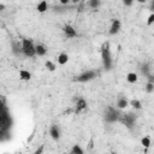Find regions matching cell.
Wrapping results in <instances>:
<instances>
[{
	"label": "cell",
	"instance_id": "18",
	"mask_svg": "<svg viewBox=\"0 0 154 154\" xmlns=\"http://www.w3.org/2000/svg\"><path fill=\"white\" fill-rule=\"evenodd\" d=\"M129 103H130V106H132L135 109H141V108H142V103H141V101L137 100V99H132Z\"/></svg>",
	"mask_w": 154,
	"mask_h": 154
},
{
	"label": "cell",
	"instance_id": "31",
	"mask_svg": "<svg viewBox=\"0 0 154 154\" xmlns=\"http://www.w3.org/2000/svg\"><path fill=\"white\" fill-rule=\"evenodd\" d=\"M70 1H72V2H78L79 0H70Z\"/></svg>",
	"mask_w": 154,
	"mask_h": 154
},
{
	"label": "cell",
	"instance_id": "10",
	"mask_svg": "<svg viewBox=\"0 0 154 154\" xmlns=\"http://www.w3.org/2000/svg\"><path fill=\"white\" fill-rule=\"evenodd\" d=\"M46 53H47V47L45 45H42V43L35 45V54L36 55L43 57V55H46Z\"/></svg>",
	"mask_w": 154,
	"mask_h": 154
},
{
	"label": "cell",
	"instance_id": "8",
	"mask_svg": "<svg viewBox=\"0 0 154 154\" xmlns=\"http://www.w3.org/2000/svg\"><path fill=\"white\" fill-rule=\"evenodd\" d=\"M63 31H64V34H65V36L67 37V38H73V37H76L77 36V31H76V29L73 28V26H71V25H65L64 28H63Z\"/></svg>",
	"mask_w": 154,
	"mask_h": 154
},
{
	"label": "cell",
	"instance_id": "11",
	"mask_svg": "<svg viewBox=\"0 0 154 154\" xmlns=\"http://www.w3.org/2000/svg\"><path fill=\"white\" fill-rule=\"evenodd\" d=\"M128 106H129V101L126 100V97H123V96L118 97V100H117V108L118 109H124Z\"/></svg>",
	"mask_w": 154,
	"mask_h": 154
},
{
	"label": "cell",
	"instance_id": "6",
	"mask_svg": "<svg viewBox=\"0 0 154 154\" xmlns=\"http://www.w3.org/2000/svg\"><path fill=\"white\" fill-rule=\"evenodd\" d=\"M119 122H122L126 128H129V129H131L134 125H135V122H136V117H135V114H132V113H128V114H122L120 116V119H119Z\"/></svg>",
	"mask_w": 154,
	"mask_h": 154
},
{
	"label": "cell",
	"instance_id": "30",
	"mask_svg": "<svg viewBox=\"0 0 154 154\" xmlns=\"http://www.w3.org/2000/svg\"><path fill=\"white\" fill-rule=\"evenodd\" d=\"M136 1H137V2H140V4H144L147 0H136Z\"/></svg>",
	"mask_w": 154,
	"mask_h": 154
},
{
	"label": "cell",
	"instance_id": "7",
	"mask_svg": "<svg viewBox=\"0 0 154 154\" xmlns=\"http://www.w3.org/2000/svg\"><path fill=\"white\" fill-rule=\"evenodd\" d=\"M120 26H122V23L119 19H113L112 20V24H111V28L108 30V34L109 35H116L120 31Z\"/></svg>",
	"mask_w": 154,
	"mask_h": 154
},
{
	"label": "cell",
	"instance_id": "3",
	"mask_svg": "<svg viewBox=\"0 0 154 154\" xmlns=\"http://www.w3.org/2000/svg\"><path fill=\"white\" fill-rule=\"evenodd\" d=\"M22 52L25 57H29V58H32L35 57V45L32 42V40H29V38H22Z\"/></svg>",
	"mask_w": 154,
	"mask_h": 154
},
{
	"label": "cell",
	"instance_id": "26",
	"mask_svg": "<svg viewBox=\"0 0 154 154\" xmlns=\"http://www.w3.org/2000/svg\"><path fill=\"white\" fill-rule=\"evenodd\" d=\"M43 148H45V146H43V144H41V146H40V148H37L34 153H35V154H41V153L43 152Z\"/></svg>",
	"mask_w": 154,
	"mask_h": 154
},
{
	"label": "cell",
	"instance_id": "23",
	"mask_svg": "<svg viewBox=\"0 0 154 154\" xmlns=\"http://www.w3.org/2000/svg\"><path fill=\"white\" fill-rule=\"evenodd\" d=\"M88 4H89V6L91 8H97L100 6V4H101V0H89Z\"/></svg>",
	"mask_w": 154,
	"mask_h": 154
},
{
	"label": "cell",
	"instance_id": "2",
	"mask_svg": "<svg viewBox=\"0 0 154 154\" xmlns=\"http://www.w3.org/2000/svg\"><path fill=\"white\" fill-rule=\"evenodd\" d=\"M101 59L105 70L109 71L112 69V55H111V49H109V42L106 41L102 47H101Z\"/></svg>",
	"mask_w": 154,
	"mask_h": 154
},
{
	"label": "cell",
	"instance_id": "13",
	"mask_svg": "<svg viewBox=\"0 0 154 154\" xmlns=\"http://www.w3.org/2000/svg\"><path fill=\"white\" fill-rule=\"evenodd\" d=\"M84 108H87V101L84 99H78L76 103V113H79Z\"/></svg>",
	"mask_w": 154,
	"mask_h": 154
},
{
	"label": "cell",
	"instance_id": "25",
	"mask_svg": "<svg viewBox=\"0 0 154 154\" xmlns=\"http://www.w3.org/2000/svg\"><path fill=\"white\" fill-rule=\"evenodd\" d=\"M153 22H154V13H150L149 17L147 18V25L150 26V25L153 24Z\"/></svg>",
	"mask_w": 154,
	"mask_h": 154
},
{
	"label": "cell",
	"instance_id": "14",
	"mask_svg": "<svg viewBox=\"0 0 154 154\" xmlns=\"http://www.w3.org/2000/svg\"><path fill=\"white\" fill-rule=\"evenodd\" d=\"M57 60H58V64H59V65H65V64L69 61V55H67V53H60V54L58 55Z\"/></svg>",
	"mask_w": 154,
	"mask_h": 154
},
{
	"label": "cell",
	"instance_id": "1",
	"mask_svg": "<svg viewBox=\"0 0 154 154\" xmlns=\"http://www.w3.org/2000/svg\"><path fill=\"white\" fill-rule=\"evenodd\" d=\"M11 125H12V122H11L8 108L6 106L5 100L0 95V141H2L5 137L8 136Z\"/></svg>",
	"mask_w": 154,
	"mask_h": 154
},
{
	"label": "cell",
	"instance_id": "15",
	"mask_svg": "<svg viewBox=\"0 0 154 154\" xmlns=\"http://www.w3.org/2000/svg\"><path fill=\"white\" fill-rule=\"evenodd\" d=\"M31 73L28 70H19V79L22 81H30Z\"/></svg>",
	"mask_w": 154,
	"mask_h": 154
},
{
	"label": "cell",
	"instance_id": "9",
	"mask_svg": "<svg viewBox=\"0 0 154 154\" xmlns=\"http://www.w3.org/2000/svg\"><path fill=\"white\" fill-rule=\"evenodd\" d=\"M49 135H51V137L54 141H58L60 138V128L58 125H55V124L51 125V128H49Z\"/></svg>",
	"mask_w": 154,
	"mask_h": 154
},
{
	"label": "cell",
	"instance_id": "12",
	"mask_svg": "<svg viewBox=\"0 0 154 154\" xmlns=\"http://www.w3.org/2000/svg\"><path fill=\"white\" fill-rule=\"evenodd\" d=\"M11 46H12V53H13L14 55H19L20 53H23V52H22V45H20L19 42L12 41Z\"/></svg>",
	"mask_w": 154,
	"mask_h": 154
},
{
	"label": "cell",
	"instance_id": "17",
	"mask_svg": "<svg viewBox=\"0 0 154 154\" xmlns=\"http://www.w3.org/2000/svg\"><path fill=\"white\" fill-rule=\"evenodd\" d=\"M137 79H138V76H137L136 72H129V73L126 75V81H128L129 83H136Z\"/></svg>",
	"mask_w": 154,
	"mask_h": 154
},
{
	"label": "cell",
	"instance_id": "4",
	"mask_svg": "<svg viewBox=\"0 0 154 154\" xmlns=\"http://www.w3.org/2000/svg\"><path fill=\"white\" fill-rule=\"evenodd\" d=\"M120 112L118 108H114L112 106H108L106 109H105V120L107 123H116V122H119L120 119Z\"/></svg>",
	"mask_w": 154,
	"mask_h": 154
},
{
	"label": "cell",
	"instance_id": "20",
	"mask_svg": "<svg viewBox=\"0 0 154 154\" xmlns=\"http://www.w3.org/2000/svg\"><path fill=\"white\" fill-rule=\"evenodd\" d=\"M45 66H46V69H47L48 71H51V72L55 71V69H57L55 64H54V63H52L51 60H47V61H46V64H45Z\"/></svg>",
	"mask_w": 154,
	"mask_h": 154
},
{
	"label": "cell",
	"instance_id": "19",
	"mask_svg": "<svg viewBox=\"0 0 154 154\" xmlns=\"http://www.w3.org/2000/svg\"><path fill=\"white\" fill-rule=\"evenodd\" d=\"M71 153H72V154H83L84 150H83V148H82L79 144H75V146L71 148Z\"/></svg>",
	"mask_w": 154,
	"mask_h": 154
},
{
	"label": "cell",
	"instance_id": "28",
	"mask_svg": "<svg viewBox=\"0 0 154 154\" xmlns=\"http://www.w3.org/2000/svg\"><path fill=\"white\" fill-rule=\"evenodd\" d=\"M59 1H60L61 5H67V4L70 2V0H59Z\"/></svg>",
	"mask_w": 154,
	"mask_h": 154
},
{
	"label": "cell",
	"instance_id": "27",
	"mask_svg": "<svg viewBox=\"0 0 154 154\" xmlns=\"http://www.w3.org/2000/svg\"><path fill=\"white\" fill-rule=\"evenodd\" d=\"M134 1H135V0H123V4H124L125 6H131V5L134 4Z\"/></svg>",
	"mask_w": 154,
	"mask_h": 154
},
{
	"label": "cell",
	"instance_id": "24",
	"mask_svg": "<svg viewBox=\"0 0 154 154\" xmlns=\"http://www.w3.org/2000/svg\"><path fill=\"white\" fill-rule=\"evenodd\" d=\"M141 71H142V73H143L144 76L149 75V73H150V67H149V65H148V64H143L142 67H141Z\"/></svg>",
	"mask_w": 154,
	"mask_h": 154
},
{
	"label": "cell",
	"instance_id": "22",
	"mask_svg": "<svg viewBox=\"0 0 154 154\" xmlns=\"http://www.w3.org/2000/svg\"><path fill=\"white\" fill-rule=\"evenodd\" d=\"M141 144H142L144 148H148V147L150 146V137H149V136H144V137H142V140H141Z\"/></svg>",
	"mask_w": 154,
	"mask_h": 154
},
{
	"label": "cell",
	"instance_id": "5",
	"mask_svg": "<svg viewBox=\"0 0 154 154\" xmlns=\"http://www.w3.org/2000/svg\"><path fill=\"white\" fill-rule=\"evenodd\" d=\"M96 71H93V70H88V71H84L82 72L81 75L76 76L75 77V82H79V83H85V82H89L91 79H94L96 77Z\"/></svg>",
	"mask_w": 154,
	"mask_h": 154
},
{
	"label": "cell",
	"instance_id": "21",
	"mask_svg": "<svg viewBox=\"0 0 154 154\" xmlns=\"http://www.w3.org/2000/svg\"><path fill=\"white\" fill-rule=\"evenodd\" d=\"M144 89H146V91L148 93V94H152L153 91H154V82H147V84H146V87H144Z\"/></svg>",
	"mask_w": 154,
	"mask_h": 154
},
{
	"label": "cell",
	"instance_id": "29",
	"mask_svg": "<svg viewBox=\"0 0 154 154\" xmlns=\"http://www.w3.org/2000/svg\"><path fill=\"white\" fill-rule=\"evenodd\" d=\"M5 7H6V6H5L4 4H0V12H2V11L5 10Z\"/></svg>",
	"mask_w": 154,
	"mask_h": 154
},
{
	"label": "cell",
	"instance_id": "16",
	"mask_svg": "<svg viewBox=\"0 0 154 154\" xmlns=\"http://www.w3.org/2000/svg\"><path fill=\"white\" fill-rule=\"evenodd\" d=\"M36 10H37L40 13H43V12H46V11L48 10V4H47V1H46V0H42L41 2H38V5H37Z\"/></svg>",
	"mask_w": 154,
	"mask_h": 154
}]
</instances>
